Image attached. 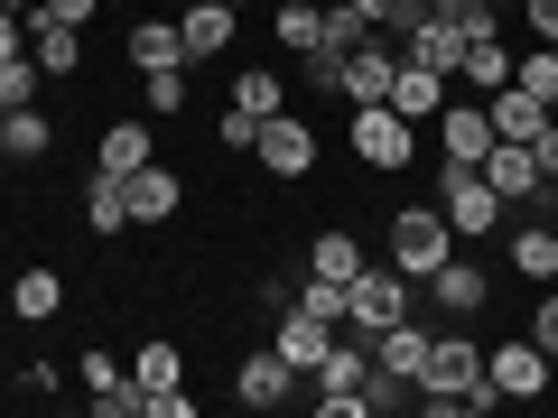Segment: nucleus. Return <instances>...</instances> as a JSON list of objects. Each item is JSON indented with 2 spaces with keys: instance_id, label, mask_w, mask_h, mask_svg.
I'll return each instance as SVG.
<instances>
[{
  "instance_id": "1",
  "label": "nucleus",
  "mask_w": 558,
  "mask_h": 418,
  "mask_svg": "<svg viewBox=\"0 0 558 418\" xmlns=\"http://www.w3.org/2000/svg\"><path fill=\"white\" fill-rule=\"evenodd\" d=\"M428 186H438V214H447V233H457V242L502 233V196H494V177H484V168L438 159V168H428Z\"/></svg>"
},
{
  "instance_id": "2",
  "label": "nucleus",
  "mask_w": 558,
  "mask_h": 418,
  "mask_svg": "<svg viewBox=\"0 0 558 418\" xmlns=\"http://www.w3.org/2000/svg\"><path fill=\"white\" fill-rule=\"evenodd\" d=\"M447 251H457V233H447L438 205H400L391 214V270L410 279V288H428V279L447 270Z\"/></svg>"
},
{
  "instance_id": "3",
  "label": "nucleus",
  "mask_w": 558,
  "mask_h": 418,
  "mask_svg": "<svg viewBox=\"0 0 558 418\" xmlns=\"http://www.w3.org/2000/svg\"><path fill=\"white\" fill-rule=\"evenodd\" d=\"M400 317H410V279H400L391 260H381V270L363 260V270H354V288H344V325H354V335H391Z\"/></svg>"
},
{
  "instance_id": "4",
  "label": "nucleus",
  "mask_w": 558,
  "mask_h": 418,
  "mask_svg": "<svg viewBox=\"0 0 558 418\" xmlns=\"http://www.w3.org/2000/svg\"><path fill=\"white\" fill-rule=\"evenodd\" d=\"M363 372H373V335H354V325H344L336 354L307 372V381H317V409H326V418H354V409H363Z\"/></svg>"
},
{
  "instance_id": "5",
  "label": "nucleus",
  "mask_w": 558,
  "mask_h": 418,
  "mask_svg": "<svg viewBox=\"0 0 558 418\" xmlns=\"http://www.w3.org/2000/svg\"><path fill=\"white\" fill-rule=\"evenodd\" d=\"M354 159L363 168H410L418 159V121H400L391 102H363L354 112Z\"/></svg>"
},
{
  "instance_id": "6",
  "label": "nucleus",
  "mask_w": 558,
  "mask_h": 418,
  "mask_svg": "<svg viewBox=\"0 0 558 418\" xmlns=\"http://www.w3.org/2000/svg\"><path fill=\"white\" fill-rule=\"evenodd\" d=\"M252 159L270 168V177H307V168H317V131H307L299 112H270L260 139H252Z\"/></svg>"
},
{
  "instance_id": "7",
  "label": "nucleus",
  "mask_w": 558,
  "mask_h": 418,
  "mask_svg": "<svg viewBox=\"0 0 558 418\" xmlns=\"http://www.w3.org/2000/svg\"><path fill=\"white\" fill-rule=\"evenodd\" d=\"M484 381H494V399H539L549 391V354H539L531 335H512V344L484 354Z\"/></svg>"
},
{
  "instance_id": "8",
  "label": "nucleus",
  "mask_w": 558,
  "mask_h": 418,
  "mask_svg": "<svg viewBox=\"0 0 558 418\" xmlns=\"http://www.w3.org/2000/svg\"><path fill=\"white\" fill-rule=\"evenodd\" d=\"M475 168L494 177V196H502V205H539V196H549V177H539V159H531V139H494Z\"/></svg>"
},
{
  "instance_id": "9",
  "label": "nucleus",
  "mask_w": 558,
  "mask_h": 418,
  "mask_svg": "<svg viewBox=\"0 0 558 418\" xmlns=\"http://www.w3.org/2000/svg\"><path fill=\"white\" fill-rule=\"evenodd\" d=\"M381 102H391L400 121H418V131H428V121L447 112V75H438V65H410V57H400V65H391V94H381Z\"/></svg>"
},
{
  "instance_id": "10",
  "label": "nucleus",
  "mask_w": 558,
  "mask_h": 418,
  "mask_svg": "<svg viewBox=\"0 0 558 418\" xmlns=\"http://www.w3.org/2000/svg\"><path fill=\"white\" fill-rule=\"evenodd\" d=\"M299 362H289V354H279V344H270V354H252V362H242V381H233V399H242V409H279V399H299Z\"/></svg>"
},
{
  "instance_id": "11",
  "label": "nucleus",
  "mask_w": 558,
  "mask_h": 418,
  "mask_svg": "<svg viewBox=\"0 0 558 418\" xmlns=\"http://www.w3.org/2000/svg\"><path fill=\"white\" fill-rule=\"evenodd\" d=\"M233 28H242V10H223V0H186V10H178V38H186V65L223 57V47H233Z\"/></svg>"
},
{
  "instance_id": "12",
  "label": "nucleus",
  "mask_w": 558,
  "mask_h": 418,
  "mask_svg": "<svg viewBox=\"0 0 558 418\" xmlns=\"http://www.w3.org/2000/svg\"><path fill=\"white\" fill-rule=\"evenodd\" d=\"M484 149H494V112H484V102H447V112H438V159L475 168Z\"/></svg>"
},
{
  "instance_id": "13",
  "label": "nucleus",
  "mask_w": 558,
  "mask_h": 418,
  "mask_svg": "<svg viewBox=\"0 0 558 418\" xmlns=\"http://www.w3.org/2000/svg\"><path fill=\"white\" fill-rule=\"evenodd\" d=\"M391 38H381V28H373V38H363L354 47V57H344V112H363V102H381V94H391Z\"/></svg>"
},
{
  "instance_id": "14",
  "label": "nucleus",
  "mask_w": 558,
  "mask_h": 418,
  "mask_svg": "<svg viewBox=\"0 0 558 418\" xmlns=\"http://www.w3.org/2000/svg\"><path fill=\"white\" fill-rule=\"evenodd\" d=\"M336 335H344V325H326V317H307V307L279 298V354L299 362V372H317V362L336 354Z\"/></svg>"
},
{
  "instance_id": "15",
  "label": "nucleus",
  "mask_w": 558,
  "mask_h": 418,
  "mask_svg": "<svg viewBox=\"0 0 558 418\" xmlns=\"http://www.w3.org/2000/svg\"><path fill=\"white\" fill-rule=\"evenodd\" d=\"M428 298H438L447 317H475V307L494 298V279H484V260H465V251H447V270L428 279Z\"/></svg>"
},
{
  "instance_id": "16",
  "label": "nucleus",
  "mask_w": 558,
  "mask_h": 418,
  "mask_svg": "<svg viewBox=\"0 0 558 418\" xmlns=\"http://www.w3.org/2000/svg\"><path fill=\"white\" fill-rule=\"evenodd\" d=\"M484 112H494V139H539V131H549V102H539V94H521V84H502V94H484Z\"/></svg>"
},
{
  "instance_id": "17",
  "label": "nucleus",
  "mask_w": 558,
  "mask_h": 418,
  "mask_svg": "<svg viewBox=\"0 0 558 418\" xmlns=\"http://www.w3.org/2000/svg\"><path fill=\"white\" fill-rule=\"evenodd\" d=\"M121 186H131V223H168V214H178V205H186V186L168 177L159 159H149V168H131V177H121Z\"/></svg>"
},
{
  "instance_id": "18",
  "label": "nucleus",
  "mask_w": 558,
  "mask_h": 418,
  "mask_svg": "<svg viewBox=\"0 0 558 418\" xmlns=\"http://www.w3.org/2000/svg\"><path fill=\"white\" fill-rule=\"evenodd\" d=\"M28 57H38L47 84H65L84 65V28H57V20H28Z\"/></svg>"
},
{
  "instance_id": "19",
  "label": "nucleus",
  "mask_w": 558,
  "mask_h": 418,
  "mask_svg": "<svg viewBox=\"0 0 558 418\" xmlns=\"http://www.w3.org/2000/svg\"><path fill=\"white\" fill-rule=\"evenodd\" d=\"M373 362H381V372H400V381H418V372H428V325L400 317L391 335H373Z\"/></svg>"
},
{
  "instance_id": "20",
  "label": "nucleus",
  "mask_w": 558,
  "mask_h": 418,
  "mask_svg": "<svg viewBox=\"0 0 558 418\" xmlns=\"http://www.w3.org/2000/svg\"><path fill=\"white\" fill-rule=\"evenodd\" d=\"M354 270H363V242H354V233H317V242H307V279L354 288Z\"/></svg>"
},
{
  "instance_id": "21",
  "label": "nucleus",
  "mask_w": 558,
  "mask_h": 418,
  "mask_svg": "<svg viewBox=\"0 0 558 418\" xmlns=\"http://www.w3.org/2000/svg\"><path fill=\"white\" fill-rule=\"evenodd\" d=\"M131 65H140V75H149V65H186L178 20H131Z\"/></svg>"
},
{
  "instance_id": "22",
  "label": "nucleus",
  "mask_w": 558,
  "mask_h": 418,
  "mask_svg": "<svg viewBox=\"0 0 558 418\" xmlns=\"http://www.w3.org/2000/svg\"><path fill=\"white\" fill-rule=\"evenodd\" d=\"M512 270L549 288V279H558V223H521V233H512Z\"/></svg>"
},
{
  "instance_id": "23",
  "label": "nucleus",
  "mask_w": 558,
  "mask_h": 418,
  "mask_svg": "<svg viewBox=\"0 0 558 418\" xmlns=\"http://www.w3.org/2000/svg\"><path fill=\"white\" fill-rule=\"evenodd\" d=\"M84 223H94V233H121V223H131V186H121L112 168H94V186H84Z\"/></svg>"
},
{
  "instance_id": "24",
  "label": "nucleus",
  "mask_w": 558,
  "mask_h": 418,
  "mask_svg": "<svg viewBox=\"0 0 558 418\" xmlns=\"http://www.w3.org/2000/svg\"><path fill=\"white\" fill-rule=\"evenodd\" d=\"M65 307V279L57 270H20V288H10V317H28V325H47Z\"/></svg>"
},
{
  "instance_id": "25",
  "label": "nucleus",
  "mask_w": 558,
  "mask_h": 418,
  "mask_svg": "<svg viewBox=\"0 0 558 418\" xmlns=\"http://www.w3.org/2000/svg\"><path fill=\"white\" fill-rule=\"evenodd\" d=\"M465 84H475V94H502V84H512V47L502 38H465V65H457Z\"/></svg>"
},
{
  "instance_id": "26",
  "label": "nucleus",
  "mask_w": 558,
  "mask_h": 418,
  "mask_svg": "<svg viewBox=\"0 0 558 418\" xmlns=\"http://www.w3.org/2000/svg\"><path fill=\"white\" fill-rule=\"evenodd\" d=\"M0 159H47V121H38V102L0 112Z\"/></svg>"
},
{
  "instance_id": "27",
  "label": "nucleus",
  "mask_w": 558,
  "mask_h": 418,
  "mask_svg": "<svg viewBox=\"0 0 558 418\" xmlns=\"http://www.w3.org/2000/svg\"><path fill=\"white\" fill-rule=\"evenodd\" d=\"M102 168H112V177L149 168V121H112V131H102Z\"/></svg>"
},
{
  "instance_id": "28",
  "label": "nucleus",
  "mask_w": 558,
  "mask_h": 418,
  "mask_svg": "<svg viewBox=\"0 0 558 418\" xmlns=\"http://www.w3.org/2000/svg\"><path fill=\"white\" fill-rule=\"evenodd\" d=\"M279 47H289V57H307V47H326V10H307V0H279Z\"/></svg>"
},
{
  "instance_id": "29",
  "label": "nucleus",
  "mask_w": 558,
  "mask_h": 418,
  "mask_svg": "<svg viewBox=\"0 0 558 418\" xmlns=\"http://www.w3.org/2000/svg\"><path fill=\"white\" fill-rule=\"evenodd\" d=\"M186 94H196V84H186V65H149V75H140V102H149V112H186Z\"/></svg>"
},
{
  "instance_id": "30",
  "label": "nucleus",
  "mask_w": 558,
  "mask_h": 418,
  "mask_svg": "<svg viewBox=\"0 0 558 418\" xmlns=\"http://www.w3.org/2000/svg\"><path fill=\"white\" fill-rule=\"evenodd\" d=\"M512 84H521V94H539V102L558 112V47H531V57H512Z\"/></svg>"
},
{
  "instance_id": "31",
  "label": "nucleus",
  "mask_w": 558,
  "mask_h": 418,
  "mask_svg": "<svg viewBox=\"0 0 558 418\" xmlns=\"http://www.w3.org/2000/svg\"><path fill=\"white\" fill-rule=\"evenodd\" d=\"M438 20H457L465 38H502V0H428Z\"/></svg>"
},
{
  "instance_id": "32",
  "label": "nucleus",
  "mask_w": 558,
  "mask_h": 418,
  "mask_svg": "<svg viewBox=\"0 0 558 418\" xmlns=\"http://www.w3.org/2000/svg\"><path fill=\"white\" fill-rule=\"evenodd\" d=\"M38 57H0V112H20V102H38Z\"/></svg>"
},
{
  "instance_id": "33",
  "label": "nucleus",
  "mask_w": 558,
  "mask_h": 418,
  "mask_svg": "<svg viewBox=\"0 0 558 418\" xmlns=\"http://www.w3.org/2000/svg\"><path fill=\"white\" fill-rule=\"evenodd\" d=\"M178 372H186V362H178V344H140V362H131V381H140V391H168Z\"/></svg>"
},
{
  "instance_id": "34",
  "label": "nucleus",
  "mask_w": 558,
  "mask_h": 418,
  "mask_svg": "<svg viewBox=\"0 0 558 418\" xmlns=\"http://www.w3.org/2000/svg\"><path fill=\"white\" fill-rule=\"evenodd\" d=\"M363 38H373V20H363L354 0H336V10H326V47H336V57H354Z\"/></svg>"
},
{
  "instance_id": "35",
  "label": "nucleus",
  "mask_w": 558,
  "mask_h": 418,
  "mask_svg": "<svg viewBox=\"0 0 558 418\" xmlns=\"http://www.w3.org/2000/svg\"><path fill=\"white\" fill-rule=\"evenodd\" d=\"M252 139H260V112H242V102H223V121H215V149H233V159H252Z\"/></svg>"
},
{
  "instance_id": "36",
  "label": "nucleus",
  "mask_w": 558,
  "mask_h": 418,
  "mask_svg": "<svg viewBox=\"0 0 558 418\" xmlns=\"http://www.w3.org/2000/svg\"><path fill=\"white\" fill-rule=\"evenodd\" d=\"M233 102H242V112H260V121H270V112H279V75H270V65L233 75Z\"/></svg>"
},
{
  "instance_id": "37",
  "label": "nucleus",
  "mask_w": 558,
  "mask_h": 418,
  "mask_svg": "<svg viewBox=\"0 0 558 418\" xmlns=\"http://www.w3.org/2000/svg\"><path fill=\"white\" fill-rule=\"evenodd\" d=\"M289 307H307V317L344 325V288H336V279H307V288H299V298H289Z\"/></svg>"
},
{
  "instance_id": "38",
  "label": "nucleus",
  "mask_w": 558,
  "mask_h": 418,
  "mask_svg": "<svg viewBox=\"0 0 558 418\" xmlns=\"http://www.w3.org/2000/svg\"><path fill=\"white\" fill-rule=\"evenodd\" d=\"M531 344H539V354H549V362H558V288H549V298H539V307H531Z\"/></svg>"
},
{
  "instance_id": "39",
  "label": "nucleus",
  "mask_w": 558,
  "mask_h": 418,
  "mask_svg": "<svg viewBox=\"0 0 558 418\" xmlns=\"http://www.w3.org/2000/svg\"><path fill=\"white\" fill-rule=\"evenodd\" d=\"M94 10H102V0H38V10H28V20H57V28H84V20H94Z\"/></svg>"
},
{
  "instance_id": "40",
  "label": "nucleus",
  "mask_w": 558,
  "mask_h": 418,
  "mask_svg": "<svg viewBox=\"0 0 558 418\" xmlns=\"http://www.w3.org/2000/svg\"><path fill=\"white\" fill-rule=\"evenodd\" d=\"M0 57H28V10H10V0H0Z\"/></svg>"
},
{
  "instance_id": "41",
  "label": "nucleus",
  "mask_w": 558,
  "mask_h": 418,
  "mask_svg": "<svg viewBox=\"0 0 558 418\" xmlns=\"http://www.w3.org/2000/svg\"><path fill=\"white\" fill-rule=\"evenodd\" d=\"M521 20H531L539 47H558V0H521Z\"/></svg>"
},
{
  "instance_id": "42",
  "label": "nucleus",
  "mask_w": 558,
  "mask_h": 418,
  "mask_svg": "<svg viewBox=\"0 0 558 418\" xmlns=\"http://www.w3.org/2000/svg\"><path fill=\"white\" fill-rule=\"evenodd\" d=\"M75 372H84V391H112V381H121V362H112V354H84Z\"/></svg>"
},
{
  "instance_id": "43",
  "label": "nucleus",
  "mask_w": 558,
  "mask_h": 418,
  "mask_svg": "<svg viewBox=\"0 0 558 418\" xmlns=\"http://www.w3.org/2000/svg\"><path fill=\"white\" fill-rule=\"evenodd\" d=\"M149 418H196V399H186L178 381H168V391H149Z\"/></svg>"
},
{
  "instance_id": "44",
  "label": "nucleus",
  "mask_w": 558,
  "mask_h": 418,
  "mask_svg": "<svg viewBox=\"0 0 558 418\" xmlns=\"http://www.w3.org/2000/svg\"><path fill=\"white\" fill-rule=\"evenodd\" d=\"M223 10H252V0H223Z\"/></svg>"
},
{
  "instance_id": "45",
  "label": "nucleus",
  "mask_w": 558,
  "mask_h": 418,
  "mask_svg": "<svg viewBox=\"0 0 558 418\" xmlns=\"http://www.w3.org/2000/svg\"><path fill=\"white\" fill-rule=\"evenodd\" d=\"M102 10H131V0H102Z\"/></svg>"
},
{
  "instance_id": "46",
  "label": "nucleus",
  "mask_w": 558,
  "mask_h": 418,
  "mask_svg": "<svg viewBox=\"0 0 558 418\" xmlns=\"http://www.w3.org/2000/svg\"><path fill=\"white\" fill-rule=\"evenodd\" d=\"M10 10H38V0H10Z\"/></svg>"
},
{
  "instance_id": "47",
  "label": "nucleus",
  "mask_w": 558,
  "mask_h": 418,
  "mask_svg": "<svg viewBox=\"0 0 558 418\" xmlns=\"http://www.w3.org/2000/svg\"><path fill=\"white\" fill-rule=\"evenodd\" d=\"M178 10H186V0H178Z\"/></svg>"
}]
</instances>
